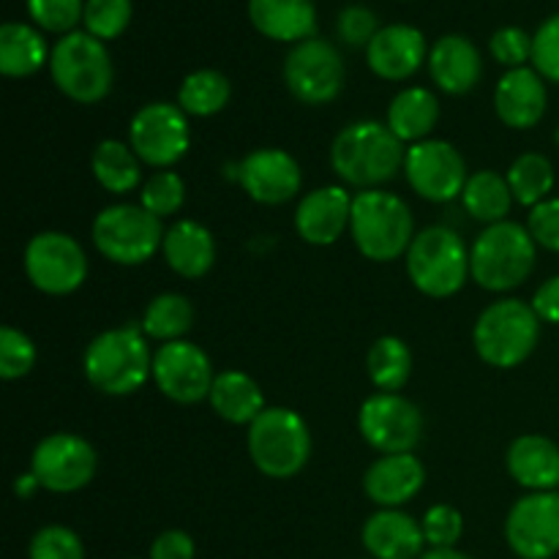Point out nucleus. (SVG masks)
I'll use <instances>...</instances> for the list:
<instances>
[{
  "label": "nucleus",
  "mask_w": 559,
  "mask_h": 559,
  "mask_svg": "<svg viewBox=\"0 0 559 559\" xmlns=\"http://www.w3.org/2000/svg\"><path fill=\"white\" fill-rule=\"evenodd\" d=\"M358 429L364 440L385 456L413 453L424 435V415L399 393H377L360 407Z\"/></svg>",
  "instance_id": "13"
},
{
  "label": "nucleus",
  "mask_w": 559,
  "mask_h": 559,
  "mask_svg": "<svg viewBox=\"0 0 559 559\" xmlns=\"http://www.w3.org/2000/svg\"><path fill=\"white\" fill-rule=\"evenodd\" d=\"M508 186L519 205L535 207L549 200L555 189V167L544 153H524L508 169Z\"/></svg>",
  "instance_id": "36"
},
{
  "label": "nucleus",
  "mask_w": 559,
  "mask_h": 559,
  "mask_svg": "<svg viewBox=\"0 0 559 559\" xmlns=\"http://www.w3.org/2000/svg\"><path fill=\"white\" fill-rule=\"evenodd\" d=\"M31 473L36 475L41 489L55 495H71L85 489L96 475V451L87 440L76 435H49L33 451Z\"/></svg>",
  "instance_id": "15"
},
{
  "label": "nucleus",
  "mask_w": 559,
  "mask_h": 559,
  "mask_svg": "<svg viewBox=\"0 0 559 559\" xmlns=\"http://www.w3.org/2000/svg\"><path fill=\"white\" fill-rule=\"evenodd\" d=\"M429 60L426 36L413 25H385L380 27L371 44L366 47V63L380 80L402 82Z\"/></svg>",
  "instance_id": "19"
},
{
  "label": "nucleus",
  "mask_w": 559,
  "mask_h": 559,
  "mask_svg": "<svg viewBox=\"0 0 559 559\" xmlns=\"http://www.w3.org/2000/svg\"><path fill=\"white\" fill-rule=\"evenodd\" d=\"M249 453L254 467L267 478H295L311 456L309 426L295 409L265 407L249 426Z\"/></svg>",
  "instance_id": "7"
},
{
  "label": "nucleus",
  "mask_w": 559,
  "mask_h": 559,
  "mask_svg": "<svg viewBox=\"0 0 559 559\" xmlns=\"http://www.w3.org/2000/svg\"><path fill=\"white\" fill-rule=\"evenodd\" d=\"M36 366V347L31 338L16 328L5 325L0 331V377L3 380H20Z\"/></svg>",
  "instance_id": "40"
},
{
  "label": "nucleus",
  "mask_w": 559,
  "mask_h": 559,
  "mask_svg": "<svg viewBox=\"0 0 559 559\" xmlns=\"http://www.w3.org/2000/svg\"><path fill=\"white\" fill-rule=\"evenodd\" d=\"M336 33L347 47H369L371 38L380 33L377 14L366 5H347L336 20Z\"/></svg>",
  "instance_id": "45"
},
{
  "label": "nucleus",
  "mask_w": 559,
  "mask_h": 559,
  "mask_svg": "<svg viewBox=\"0 0 559 559\" xmlns=\"http://www.w3.org/2000/svg\"><path fill=\"white\" fill-rule=\"evenodd\" d=\"M353 216V197L344 186H322L300 200L295 229L311 246H331L347 233Z\"/></svg>",
  "instance_id": "21"
},
{
  "label": "nucleus",
  "mask_w": 559,
  "mask_h": 559,
  "mask_svg": "<svg viewBox=\"0 0 559 559\" xmlns=\"http://www.w3.org/2000/svg\"><path fill=\"white\" fill-rule=\"evenodd\" d=\"M134 16V3L131 0H85V16L82 25L98 41H112L123 36L126 27Z\"/></svg>",
  "instance_id": "37"
},
{
  "label": "nucleus",
  "mask_w": 559,
  "mask_h": 559,
  "mask_svg": "<svg viewBox=\"0 0 559 559\" xmlns=\"http://www.w3.org/2000/svg\"><path fill=\"white\" fill-rule=\"evenodd\" d=\"M535 240L524 224L500 222L486 227L469 251V276L489 293H508L530 278L535 267Z\"/></svg>",
  "instance_id": "4"
},
{
  "label": "nucleus",
  "mask_w": 559,
  "mask_h": 559,
  "mask_svg": "<svg viewBox=\"0 0 559 559\" xmlns=\"http://www.w3.org/2000/svg\"><path fill=\"white\" fill-rule=\"evenodd\" d=\"M229 96H233V87H229V80L222 71L200 69L191 71L180 82L178 107L186 115H194V118H211V115L222 112L227 107Z\"/></svg>",
  "instance_id": "34"
},
{
  "label": "nucleus",
  "mask_w": 559,
  "mask_h": 559,
  "mask_svg": "<svg viewBox=\"0 0 559 559\" xmlns=\"http://www.w3.org/2000/svg\"><path fill=\"white\" fill-rule=\"evenodd\" d=\"M506 538L522 559H551L559 555V495L533 491L511 508Z\"/></svg>",
  "instance_id": "16"
},
{
  "label": "nucleus",
  "mask_w": 559,
  "mask_h": 559,
  "mask_svg": "<svg viewBox=\"0 0 559 559\" xmlns=\"http://www.w3.org/2000/svg\"><path fill=\"white\" fill-rule=\"evenodd\" d=\"M527 229L535 243L559 254V197H549L530 211Z\"/></svg>",
  "instance_id": "46"
},
{
  "label": "nucleus",
  "mask_w": 559,
  "mask_h": 559,
  "mask_svg": "<svg viewBox=\"0 0 559 559\" xmlns=\"http://www.w3.org/2000/svg\"><path fill=\"white\" fill-rule=\"evenodd\" d=\"M420 527L431 549H453L464 533V519L453 506H435L426 511Z\"/></svg>",
  "instance_id": "42"
},
{
  "label": "nucleus",
  "mask_w": 559,
  "mask_h": 559,
  "mask_svg": "<svg viewBox=\"0 0 559 559\" xmlns=\"http://www.w3.org/2000/svg\"><path fill=\"white\" fill-rule=\"evenodd\" d=\"M25 273L47 295H71L87 278V257L66 233H41L25 249Z\"/></svg>",
  "instance_id": "12"
},
{
  "label": "nucleus",
  "mask_w": 559,
  "mask_h": 559,
  "mask_svg": "<svg viewBox=\"0 0 559 559\" xmlns=\"http://www.w3.org/2000/svg\"><path fill=\"white\" fill-rule=\"evenodd\" d=\"M349 233L360 254L371 262H391L407 254L415 240L413 213L402 197L382 189L360 191L353 197Z\"/></svg>",
  "instance_id": "3"
},
{
  "label": "nucleus",
  "mask_w": 559,
  "mask_h": 559,
  "mask_svg": "<svg viewBox=\"0 0 559 559\" xmlns=\"http://www.w3.org/2000/svg\"><path fill=\"white\" fill-rule=\"evenodd\" d=\"M429 74L440 91L451 93V96H464L484 76V60H480L478 47L467 36L451 33L429 49Z\"/></svg>",
  "instance_id": "23"
},
{
  "label": "nucleus",
  "mask_w": 559,
  "mask_h": 559,
  "mask_svg": "<svg viewBox=\"0 0 559 559\" xmlns=\"http://www.w3.org/2000/svg\"><path fill=\"white\" fill-rule=\"evenodd\" d=\"M533 69L559 85V14L540 22L533 36Z\"/></svg>",
  "instance_id": "44"
},
{
  "label": "nucleus",
  "mask_w": 559,
  "mask_h": 559,
  "mask_svg": "<svg viewBox=\"0 0 559 559\" xmlns=\"http://www.w3.org/2000/svg\"><path fill=\"white\" fill-rule=\"evenodd\" d=\"M489 49L491 55H495L497 63L506 66L508 71L522 69L527 60H533V36H530L524 27L516 25L500 27V31L491 36Z\"/></svg>",
  "instance_id": "43"
},
{
  "label": "nucleus",
  "mask_w": 559,
  "mask_h": 559,
  "mask_svg": "<svg viewBox=\"0 0 559 559\" xmlns=\"http://www.w3.org/2000/svg\"><path fill=\"white\" fill-rule=\"evenodd\" d=\"M49 74L58 91L76 104L102 102L115 80L107 47L87 31L58 38L49 55Z\"/></svg>",
  "instance_id": "6"
},
{
  "label": "nucleus",
  "mask_w": 559,
  "mask_h": 559,
  "mask_svg": "<svg viewBox=\"0 0 559 559\" xmlns=\"http://www.w3.org/2000/svg\"><path fill=\"white\" fill-rule=\"evenodd\" d=\"M91 169L96 175L98 186L107 189L109 194H129L142 178L140 156L131 151V145L118 140L98 142L91 156Z\"/></svg>",
  "instance_id": "31"
},
{
  "label": "nucleus",
  "mask_w": 559,
  "mask_h": 559,
  "mask_svg": "<svg viewBox=\"0 0 559 559\" xmlns=\"http://www.w3.org/2000/svg\"><path fill=\"white\" fill-rule=\"evenodd\" d=\"M420 559H473V557L462 555V551L456 549H431L426 551V555H420Z\"/></svg>",
  "instance_id": "50"
},
{
  "label": "nucleus",
  "mask_w": 559,
  "mask_h": 559,
  "mask_svg": "<svg viewBox=\"0 0 559 559\" xmlns=\"http://www.w3.org/2000/svg\"><path fill=\"white\" fill-rule=\"evenodd\" d=\"M129 142L131 151L140 156V162L158 169L173 167L175 162L186 156L191 145L186 112L169 102L145 104L131 118Z\"/></svg>",
  "instance_id": "11"
},
{
  "label": "nucleus",
  "mask_w": 559,
  "mask_h": 559,
  "mask_svg": "<svg viewBox=\"0 0 559 559\" xmlns=\"http://www.w3.org/2000/svg\"><path fill=\"white\" fill-rule=\"evenodd\" d=\"M366 369L380 393H396L407 385L409 374H413V353L402 338L382 336L371 344Z\"/></svg>",
  "instance_id": "35"
},
{
  "label": "nucleus",
  "mask_w": 559,
  "mask_h": 559,
  "mask_svg": "<svg viewBox=\"0 0 559 559\" xmlns=\"http://www.w3.org/2000/svg\"><path fill=\"white\" fill-rule=\"evenodd\" d=\"M249 20L271 41L300 44L314 38V0H249Z\"/></svg>",
  "instance_id": "25"
},
{
  "label": "nucleus",
  "mask_w": 559,
  "mask_h": 559,
  "mask_svg": "<svg viewBox=\"0 0 559 559\" xmlns=\"http://www.w3.org/2000/svg\"><path fill=\"white\" fill-rule=\"evenodd\" d=\"M49 49L41 31L25 22H5L0 27V71L5 76H31L49 63Z\"/></svg>",
  "instance_id": "30"
},
{
  "label": "nucleus",
  "mask_w": 559,
  "mask_h": 559,
  "mask_svg": "<svg viewBox=\"0 0 559 559\" xmlns=\"http://www.w3.org/2000/svg\"><path fill=\"white\" fill-rule=\"evenodd\" d=\"M347 69L344 58L325 38H306L295 44L284 60V82L300 104H328L342 93Z\"/></svg>",
  "instance_id": "10"
},
{
  "label": "nucleus",
  "mask_w": 559,
  "mask_h": 559,
  "mask_svg": "<svg viewBox=\"0 0 559 559\" xmlns=\"http://www.w3.org/2000/svg\"><path fill=\"white\" fill-rule=\"evenodd\" d=\"M404 173L415 194L429 202H451L464 194L467 164L445 140H424L407 147Z\"/></svg>",
  "instance_id": "14"
},
{
  "label": "nucleus",
  "mask_w": 559,
  "mask_h": 559,
  "mask_svg": "<svg viewBox=\"0 0 559 559\" xmlns=\"http://www.w3.org/2000/svg\"><path fill=\"white\" fill-rule=\"evenodd\" d=\"M31 559H85V546L74 530L49 524L33 535Z\"/></svg>",
  "instance_id": "41"
},
{
  "label": "nucleus",
  "mask_w": 559,
  "mask_h": 559,
  "mask_svg": "<svg viewBox=\"0 0 559 559\" xmlns=\"http://www.w3.org/2000/svg\"><path fill=\"white\" fill-rule=\"evenodd\" d=\"M407 273L429 298H451L469 276L467 246L448 227L424 229L407 249Z\"/></svg>",
  "instance_id": "8"
},
{
  "label": "nucleus",
  "mask_w": 559,
  "mask_h": 559,
  "mask_svg": "<svg viewBox=\"0 0 559 559\" xmlns=\"http://www.w3.org/2000/svg\"><path fill=\"white\" fill-rule=\"evenodd\" d=\"M194 538L183 530H167L151 546V559H194Z\"/></svg>",
  "instance_id": "47"
},
{
  "label": "nucleus",
  "mask_w": 559,
  "mask_h": 559,
  "mask_svg": "<svg viewBox=\"0 0 559 559\" xmlns=\"http://www.w3.org/2000/svg\"><path fill=\"white\" fill-rule=\"evenodd\" d=\"M153 374V355L142 328L104 331L87 344L85 377L96 391L107 396H129L140 391Z\"/></svg>",
  "instance_id": "2"
},
{
  "label": "nucleus",
  "mask_w": 559,
  "mask_h": 559,
  "mask_svg": "<svg viewBox=\"0 0 559 559\" xmlns=\"http://www.w3.org/2000/svg\"><path fill=\"white\" fill-rule=\"evenodd\" d=\"M508 473L530 491L559 489V445L544 435L516 437L508 448Z\"/></svg>",
  "instance_id": "26"
},
{
  "label": "nucleus",
  "mask_w": 559,
  "mask_h": 559,
  "mask_svg": "<svg viewBox=\"0 0 559 559\" xmlns=\"http://www.w3.org/2000/svg\"><path fill=\"white\" fill-rule=\"evenodd\" d=\"M549 107V93L546 80L530 66L511 69L500 76L495 87V109L497 118L511 129H535L544 120Z\"/></svg>",
  "instance_id": "20"
},
{
  "label": "nucleus",
  "mask_w": 559,
  "mask_h": 559,
  "mask_svg": "<svg viewBox=\"0 0 559 559\" xmlns=\"http://www.w3.org/2000/svg\"><path fill=\"white\" fill-rule=\"evenodd\" d=\"M240 186L260 205H284L300 191L298 162L278 147H260L240 162Z\"/></svg>",
  "instance_id": "18"
},
{
  "label": "nucleus",
  "mask_w": 559,
  "mask_h": 559,
  "mask_svg": "<svg viewBox=\"0 0 559 559\" xmlns=\"http://www.w3.org/2000/svg\"><path fill=\"white\" fill-rule=\"evenodd\" d=\"M540 317L533 304L506 298L480 311L475 322L473 342L480 358L495 369H513L524 364L538 347Z\"/></svg>",
  "instance_id": "5"
},
{
  "label": "nucleus",
  "mask_w": 559,
  "mask_h": 559,
  "mask_svg": "<svg viewBox=\"0 0 559 559\" xmlns=\"http://www.w3.org/2000/svg\"><path fill=\"white\" fill-rule=\"evenodd\" d=\"M38 31L69 36L85 16V0H25Z\"/></svg>",
  "instance_id": "38"
},
{
  "label": "nucleus",
  "mask_w": 559,
  "mask_h": 559,
  "mask_svg": "<svg viewBox=\"0 0 559 559\" xmlns=\"http://www.w3.org/2000/svg\"><path fill=\"white\" fill-rule=\"evenodd\" d=\"M164 260L178 276L200 278L216 262V240L211 229L197 222H178L164 233Z\"/></svg>",
  "instance_id": "27"
},
{
  "label": "nucleus",
  "mask_w": 559,
  "mask_h": 559,
  "mask_svg": "<svg viewBox=\"0 0 559 559\" xmlns=\"http://www.w3.org/2000/svg\"><path fill=\"white\" fill-rule=\"evenodd\" d=\"M533 309L540 317V322L559 325V276H551L549 282L535 289Z\"/></svg>",
  "instance_id": "48"
},
{
  "label": "nucleus",
  "mask_w": 559,
  "mask_h": 559,
  "mask_svg": "<svg viewBox=\"0 0 559 559\" xmlns=\"http://www.w3.org/2000/svg\"><path fill=\"white\" fill-rule=\"evenodd\" d=\"M426 469L413 453H391L366 469L364 491L380 508H402L424 489Z\"/></svg>",
  "instance_id": "22"
},
{
  "label": "nucleus",
  "mask_w": 559,
  "mask_h": 559,
  "mask_svg": "<svg viewBox=\"0 0 559 559\" xmlns=\"http://www.w3.org/2000/svg\"><path fill=\"white\" fill-rule=\"evenodd\" d=\"M440 120V102L426 87H404L388 107V129L402 142H424Z\"/></svg>",
  "instance_id": "28"
},
{
  "label": "nucleus",
  "mask_w": 559,
  "mask_h": 559,
  "mask_svg": "<svg viewBox=\"0 0 559 559\" xmlns=\"http://www.w3.org/2000/svg\"><path fill=\"white\" fill-rule=\"evenodd\" d=\"M364 546L374 559H420L424 555V527L399 508H382L366 519Z\"/></svg>",
  "instance_id": "24"
},
{
  "label": "nucleus",
  "mask_w": 559,
  "mask_h": 559,
  "mask_svg": "<svg viewBox=\"0 0 559 559\" xmlns=\"http://www.w3.org/2000/svg\"><path fill=\"white\" fill-rule=\"evenodd\" d=\"M194 325V306L186 295L164 293L147 304L142 314V333L156 342H180Z\"/></svg>",
  "instance_id": "33"
},
{
  "label": "nucleus",
  "mask_w": 559,
  "mask_h": 559,
  "mask_svg": "<svg viewBox=\"0 0 559 559\" xmlns=\"http://www.w3.org/2000/svg\"><path fill=\"white\" fill-rule=\"evenodd\" d=\"M407 147L388 129V123L377 120H358L344 126L331 147L333 173L349 186L374 189L388 183L404 167Z\"/></svg>",
  "instance_id": "1"
},
{
  "label": "nucleus",
  "mask_w": 559,
  "mask_h": 559,
  "mask_svg": "<svg viewBox=\"0 0 559 559\" xmlns=\"http://www.w3.org/2000/svg\"><path fill=\"white\" fill-rule=\"evenodd\" d=\"M36 489H41V484H38V478L33 473L20 475V478H16V484H14V491L22 497V500H31V497L36 495Z\"/></svg>",
  "instance_id": "49"
},
{
  "label": "nucleus",
  "mask_w": 559,
  "mask_h": 559,
  "mask_svg": "<svg viewBox=\"0 0 559 559\" xmlns=\"http://www.w3.org/2000/svg\"><path fill=\"white\" fill-rule=\"evenodd\" d=\"M464 211L484 224H500L511 213L513 191L508 186V178H502L495 169H480L464 186Z\"/></svg>",
  "instance_id": "32"
},
{
  "label": "nucleus",
  "mask_w": 559,
  "mask_h": 559,
  "mask_svg": "<svg viewBox=\"0 0 559 559\" xmlns=\"http://www.w3.org/2000/svg\"><path fill=\"white\" fill-rule=\"evenodd\" d=\"M93 246L115 265H142L164 246L162 218L142 205H109L93 222Z\"/></svg>",
  "instance_id": "9"
},
{
  "label": "nucleus",
  "mask_w": 559,
  "mask_h": 559,
  "mask_svg": "<svg viewBox=\"0 0 559 559\" xmlns=\"http://www.w3.org/2000/svg\"><path fill=\"white\" fill-rule=\"evenodd\" d=\"M153 382L167 399L178 404H197L211 396L216 382L211 358L191 342L162 344L153 355Z\"/></svg>",
  "instance_id": "17"
},
{
  "label": "nucleus",
  "mask_w": 559,
  "mask_h": 559,
  "mask_svg": "<svg viewBox=\"0 0 559 559\" xmlns=\"http://www.w3.org/2000/svg\"><path fill=\"white\" fill-rule=\"evenodd\" d=\"M207 399H211L218 418L238 426H251L262 413H265V396H262L260 385H257L249 374L235 369L216 374V382H213L211 396Z\"/></svg>",
  "instance_id": "29"
},
{
  "label": "nucleus",
  "mask_w": 559,
  "mask_h": 559,
  "mask_svg": "<svg viewBox=\"0 0 559 559\" xmlns=\"http://www.w3.org/2000/svg\"><path fill=\"white\" fill-rule=\"evenodd\" d=\"M183 200L186 183L178 173H173V169H162V173L153 175L140 194V205L158 218L175 216V213L183 207Z\"/></svg>",
  "instance_id": "39"
}]
</instances>
